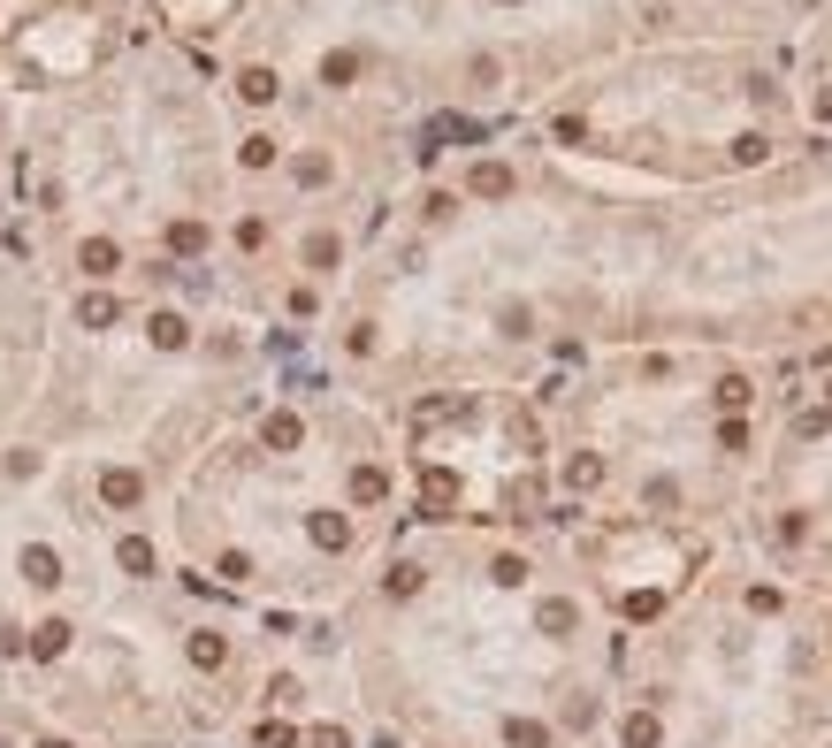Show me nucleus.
I'll list each match as a JSON object with an SVG mask.
<instances>
[{
	"label": "nucleus",
	"mask_w": 832,
	"mask_h": 748,
	"mask_svg": "<svg viewBox=\"0 0 832 748\" xmlns=\"http://www.w3.org/2000/svg\"><path fill=\"white\" fill-rule=\"evenodd\" d=\"M23 573H31L38 588H54V580H61V573H54V550H31V557H23Z\"/></svg>",
	"instance_id": "nucleus-1"
},
{
	"label": "nucleus",
	"mask_w": 832,
	"mask_h": 748,
	"mask_svg": "<svg viewBox=\"0 0 832 748\" xmlns=\"http://www.w3.org/2000/svg\"><path fill=\"white\" fill-rule=\"evenodd\" d=\"M99 489H107V504H138V474H107Z\"/></svg>",
	"instance_id": "nucleus-2"
},
{
	"label": "nucleus",
	"mask_w": 832,
	"mask_h": 748,
	"mask_svg": "<svg viewBox=\"0 0 832 748\" xmlns=\"http://www.w3.org/2000/svg\"><path fill=\"white\" fill-rule=\"evenodd\" d=\"M153 344L176 351V344H184V321H176V313H153Z\"/></svg>",
	"instance_id": "nucleus-3"
},
{
	"label": "nucleus",
	"mask_w": 832,
	"mask_h": 748,
	"mask_svg": "<svg viewBox=\"0 0 832 748\" xmlns=\"http://www.w3.org/2000/svg\"><path fill=\"white\" fill-rule=\"evenodd\" d=\"M61 650H69V626H61V618H54V626H38V657H61Z\"/></svg>",
	"instance_id": "nucleus-4"
},
{
	"label": "nucleus",
	"mask_w": 832,
	"mask_h": 748,
	"mask_svg": "<svg viewBox=\"0 0 832 748\" xmlns=\"http://www.w3.org/2000/svg\"><path fill=\"white\" fill-rule=\"evenodd\" d=\"M84 268H92V275L115 268V245H107V237H92V245H84Z\"/></svg>",
	"instance_id": "nucleus-5"
},
{
	"label": "nucleus",
	"mask_w": 832,
	"mask_h": 748,
	"mask_svg": "<svg viewBox=\"0 0 832 748\" xmlns=\"http://www.w3.org/2000/svg\"><path fill=\"white\" fill-rule=\"evenodd\" d=\"M473 192L496 199V192H511V176H504V169H473Z\"/></svg>",
	"instance_id": "nucleus-6"
},
{
	"label": "nucleus",
	"mask_w": 832,
	"mask_h": 748,
	"mask_svg": "<svg viewBox=\"0 0 832 748\" xmlns=\"http://www.w3.org/2000/svg\"><path fill=\"white\" fill-rule=\"evenodd\" d=\"M245 99H275V77H267V69H245Z\"/></svg>",
	"instance_id": "nucleus-7"
}]
</instances>
